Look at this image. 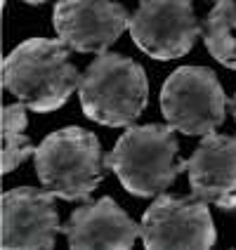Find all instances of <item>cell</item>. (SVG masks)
I'll list each match as a JSON object with an SVG mask.
<instances>
[{
	"mask_svg": "<svg viewBox=\"0 0 236 250\" xmlns=\"http://www.w3.org/2000/svg\"><path fill=\"white\" fill-rule=\"evenodd\" d=\"M24 2H31V5H41V2H47V0H24Z\"/></svg>",
	"mask_w": 236,
	"mask_h": 250,
	"instance_id": "15",
	"label": "cell"
},
{
	"mask_svg": "<svg viewBox=\"0 0 236 250\" xmlns=\"http://www.w3.org/2000/svg\"><path fill=\"white\" fill-rule=\"evenodd\" d=\"M69 45L52 38H28L2 62L5 90L31 111L50 113L69 102L81 85V73L71 64Z\"/></svg>",
	"mask_w": 236,
	"mask_h": 250,
	"instance_id": "1",
	"label": "cell"
},
{
	"mask_svg": "<svg viewBox=\"0 0 236 250\" xmlns=\"http://www.w3.org/2000/svg\"><path fill=\"white\" fill-rule=\"evenodd\" d=\"M142 241L156 248H210L217 234L208 203L201 198L158 194L142 217Z\"/></svg>",
	"mask_w": 236,
	"mask_h": 250,
	"instance_id": "7",
	"label": "cell"
},
{
	"mask_svg": "<svg viewBox=\"0 0 236 250\" xmlns=\"http://www.w3.org/2000/svg\"><path fill=\"white\" fill-rule=\"evenodd\" d=\"M81 106L95 123L125 127L147 109L149 81L135 59L116 52H99L85 69L78 85Z\"/></svg>",
	"mask_w": 236,
	"mask_h": 250,
	"instance_id": "3",
	"label": "cell"
},
{
	"mask_svg": "<svg viewBox=\"0 0 236 250\" xmlns=\"http://www.w3.org/2000/svg\"><path fill=\"white\" fill-rule=\"evenodd\" d=\"M26 104H5L2 109V172L10 175L36 151L26 135Z\"/></svg>",
	"mask_w": 236,
	"mask_h": 250,
	"instance_id": "13",
	"label": "cell"
},
{
	"mask_svg": "<svg viewBox=\"0 0 236 250\" xmlns=\"http://www.w3.org/2000/svg\"><path fill=\"white\" fill-rule=\"evenodd\" d=\"M55 196L45 187H17L2 194V236L5 250L12 248H52L62 231L55 210Z\"/></svg>",
	"mask_w": 236,
	"mask_h": 250,
	"instance_id": "9",
	"label": "cell"
},
{
	"mask_svg": "<svg viewBox=\"0 0 236 250\" xmlns=\"http://www.w3.org/2000/svg\"><path fill=\"white\" fill-rule=\"evenodd\" d=\"M128 31L144 55L168 62L180 59L194 47L201 36V21L192 0H139Z\"/></svg>",
	"mask_w": 236,
	"mask_h": 250,
	"instance_id": "6",
	"label": "cell"
},
{
	"mask_svg": "<svg viewBox=\"0 0 236 250\" xmlns=\"http://www.w3.org/2000/svg\"><path fill=\"white\" fill-rule=\"evenodd\" d=\"M182 163L196 198L224 210L236 208V137L210 132Z\"/></svg>",
	"mask_w": 236,
	"mask_h": 250,
	"instance_id": "10",
	"label": "cell"
},
{
	"mask_svg": "<svg viewBox=\"0 0 236 250\" xmlns=\"http://www.w3.org/2000/svg\"><path fill=\"white\" fill-rule=\"evenodd\" d=\"M177 151L175 127L158 123L130 125L118 137L111 153L104 156V163L116 172L125 191L139 198H151L163 194L177 175L184 172Z\"/></svg>",
	"mask_w": 236,
	"mask_h": 250,
	"instance_id": "2",
	"label": "cell"
},
{
	"mask_svg": "<svg viewBox=\"0 0 236 250\" xmlns=\"http://www.w3.org/2000/svg\"><path fill=\"white\" fill-rule=\"evenodd\" d=\"M41 184L62 201H85L104 180L99 139L83 127H62L33 151Z\"/></svg>",
	"mask_w": 236,
	"mask_h": 250,
	"instance_id": "4",
	"label": "cell"
},
{
	"mask_svg": "<svg viewBox=\"0 0 236 250\" xmlns=\"http://www.w3.org/2000/svg\"><path fill=\"white\" fill-rule=\"evenodd\" d=\"M62 231L71 248L125 250L132 248L137 236H142V227L109 196L73 210Z\"/></svg>",
	"mask_w": 236,
	"mask_h": 250,
	"instance_id": "11",
	"label": "cell"
},
{
	"mask_svg": "<svg viewBox=\"0 0 236 250\" xmlns=\"http://www.w3.org/2000/svg\"><path fill=\"white\" fill-rule=\"evenodd\" d=\"M229 106H232V116H234V121H236V95L232 97V104H229Z\"/></svg>",
	"mask_w": 236,
	"mask_h": 250,
	"instance_id": "14",
	"label": "cell"
},
{
	"mask_svg": "<svg viewBox=\"0 0 236 250\" xmlns=\"http://www.w3.org/2000/svg\"><path fill=\"white\" fill-rule=\"evenodd\" d=\"M161 111L177 132L187 137H206L224 123L227 95L215 71L180 66L161 87Z\"/></svg>",
	"mask_w": 236,
	"mask_h": 250,
	"instance_id": "5",
	"label": "cell"
},
{
	"mask_svg": "<svg viewBox=\"0 0 236 250\" xmlns=\"http://www.w3.org/2000/svg\"><path fill=\"white\" fill-rule=\"evenodd\" d=\"M215 2H217V0H215Z\"/></svg>",
	"mask_w": 236,
	"mask_h": 250,
	"instance_id": "16",
	"label": "cell"
},
{
	"mask_svg": "<svg viewBox=\"0 0 236 250\" xmlns=\"http://www.w3.org/2000/svg\"><path fill=\"white\" fill-rule=\"evenodd\" d=\"M55 31L76 52H107L130 26L118 0H57Z\"/></svg>",
	"mask_w": 236,
	"mask_h": 250,
	"instance_id": "8",
	"label": "cell"
},
{
	"mask_svg": "<svg viewBox=\"0 0 236 250\" xmlns=\"http://www.w3.org/2000/svg\"><path fill=\"white\" fill-rule=\"evenodd\" d=\"M201 38L213 59L236 71V0H217L201 21Z\"/></svg>",
	"mask_w": 236,
	"mask_h": 250,
	"instance_id": "12",
	"label": "cell"
}]
</instances>
